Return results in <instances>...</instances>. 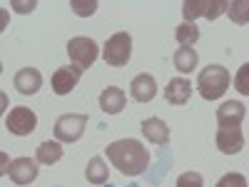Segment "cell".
<instances>
[{
    "label": "cell",
    "instance_id": "d4e9b609",
    "mask_svg": "<svg viewBox=\"0 0 249 187\" xmlns=\"http://www.w3.org/2000/svg\"><path fill=\"white\" fill-rule=\"evenodd\" d=\"M70 8H72L77 15H92V13L97 10V3H95V0H90V3H77V0H72Z\"/></svg>",
    "mask_w": 249,
    "mask_h": 187
},
{
    "label": "cell",
    "instance_id": "7a4b0ae2",
    "mask_svg": "<svg viewBox=\"0 0 249 187\" xmlns=\"http://www.w3.org/2000/svg\"><path fill=\"white\" fill-rule=\"evenodd\" d=\"M197 90L204 100H219L230 90V73L222 65H207L197 77Z\"/></svg>",
    "mask_w": 249,
    "mask_h": 187
},
{
    "label": "cell",
    "instance_id": "4fadbf2b",
    "mask_svg": "<svg viewBox=\"0 0 249 187\" xmlns=\"http://www.w3.org/2000/svg\"><path fill=\"white\" fill-rule=\"evenodd\" d=\"M217 148L224 155H237L244 148V135L242 128H219L217 130Z\"/></svg>",
    "mask_w": 249,
    "mask_h": 187
},
{
    "label": "cell",
    "instance_id": "7c38bea8",
    "mask_svg": "<svg viewBox=\"0 0 249 187\" xmlns=\"http://www.w3.org/2000/svg\"><path fill=\"white\" fill-rule=\"evenodd\" d=\"M192 82L187 80V77H172L167 82V88H164V100L170 102V105H187L192 97Z\"/></svg>",
    "mask_w": 249,
    "mask_h": 187
},
{
    "label": "cell",
    "instance_id": "ffe728a7",
    "mask_svg": "<svg viewBox=\"0 0 249 187\" xmlns=\"http://www.w3.org/2000/svg\"><path fill=\"white\" fill-rule=\"evenodd\" d=\"M175 37L182 48H192L197 40H199V28L195 23H179L175 30Z\"/></svg>",
    "mask_w": 249,
    "mask_h": 187
},
{
    "label": "cell",
    "instance_id": "3957f363",
    "mask_svg": "<svg viewBox=\"0 0 249 187\" xmlns=\"http://www.w3.org/2000/svg\"><path fill=\"white\" fill-rule=\"evenodd\" d=\"M132 57V37L130 33H115L107 37V43L102 45V60L110 68H124Z\"/></svg>",
    "mask_w": 249,
    "mask_h": 187
},
{
    "label": "cell",
    "instance_id": "8992f818",
    "mask_svg": "<svg viewBox=\"0 0 249 187\" xmlns=\"http://www.w3.org/2000/svg\"><path fill=\"white\" fill-rule=\"evenodd\" d=\"M68 55L72 60V65L88 70L92 62L97 60L100 48H97V43H95L92 37H72L70 43H68Z\"/></svg>",
    "mask_w": 249,
    "mask_h": 187
},
{
    "label": "cell",
    "instance_id": "484cf974",
    "mask_svg": "<svg viewBox=\"0 0 249 187\" xmlns=\"http://www.w3.org/2000/svg\"><path fill=\"white\" fill-rule=\"evenodd\" d=\"M35 5H37V3H33V0H30V3H13V8H15L18 13H33Z\"/></svg>",
    "mask_w": 249,
    "mask_h": 187
},
{
    "label": "cell",
    "instance_id": "30bf717a",
    "mask_svg": "<svg viewBox=\"0 0 249 187\" xmlns=\"http://www.w3.org/2000/svg\"><path fill=\"white\" fill-rule=\"evenodd\" d=\"M244 115H247V108L239 100H227L217 108V125L219 128H242Z\"/></svg>",
    "mask_w": 249,
    "mask_h": 187
},
{
    "label": "cell",
    "instance_id": "44dd1931",
    "mask_svg": "<svg viewBox=\"0 0 249 187\" xmlns=\"http://www.w3.org/2000/svg\"><path fill=\"white\" fill-rule=\"evenodd\" d=\"M227 15H230L232 23L247 25L249 23V0H232V3L227 5Z\"/></svg>",
    "mask_w": 249,
    "mask_h": 187
},
{
    "label": "cell",
    "instance_id": "cb8c5ba5",
    "mask_svg": "<svg viewBox=\"0 0 249 187\" xmlns=\"http://www.w3.org/2000/svg\"><path fill=\"white\" fill-rule=\"evenodd\" d=\"M234 88L242 93V95H249V62L239 68V73L234 75Z\"/></svg>",
    "mask_w": 249,
    "mask_h": 187
},
{
    "label": "cell",
    "instance_id": "ac0fdd59",
    "mask_svg": "<svg viewBox=\"0 0 249 187\" xmlns=\"http://www.w3.org/2000/svg\"><path fill=\"white\" fill-rule=\"evenodd\" d=\"M85 180L90 185H107L110 180V168L105 165V160L102 157H92L88 162V168H85Z\"/></svg>",
    "mask_w": 249,
    "mask_h": 187
},
{
    "label": "cell",
    "instance_id": "9a60e30c",
    "mask_svg": "<svg viewBox=\"0 0 249 187\" xmlns=\"http://www.w3.org/2000/svg\"><path fill=\"white\" fill-rule=\"evenodd\" d=\"M130 95L135 102H150L155 100L157 95V82L150 73H140L135 80H132V85H130Z\"/></svg>",
    "mask_w": 249,
    "mask_h": 187
},
{
    "label": "cell",
    "instance_id": "5b68a950",
    "mask_svg": "<svg viewBox=\"0 0 249 187\" xmlns=\"http://www.w3.org/2000/svg\"><path fill=\"white\" fill-rule=\"evenodd\" d=\"M227 0H187L182 3V15H184V23H195V18H207V20H214L222 13H227Z\"/></svg>",
    "mask_w": 249,
    "mask_h": 187
},
{
    "label": "cell",
    "instance_id": "8fae6325",
    "mask_svg": "<svg viewBox=\"0 0 249 187\" xmlns=\"http://www.w3.org/2000/svg\"><path fill=\"white\" fill-rule=\"evenodd\" d=\"M13 85L20 95H35L40 88H43V75H40L37 68H23L18 70L13 77Z\"/></svg>",
    "mask_w": 249,
    "mask_h": 187
},
{
    "label": "cell",
    "instance_id": "9c48e42d",
    "mask_svg": "<svg viewBox=\"0 0 249 187\" xmlns=\"http://www.w3.org/2000/svg\"><path fill=\"white\" fill-rule=\"evenodd\" d=\"M82 73H85V70L77 68V65L57 68V70L53 73V90H55V95H70V93L77 88Z\"/></svg>",
    "mask_w": 249,
    "mask_h": 187
},
{
    "label": "cell",
    "instance_id": "6da1fadb",
    "mask_svg": "<svg viewBox=\"0 0 249 187\" xmlns=\"http://www.w3.org/2000/svg\"><path fill=\"white\" fill-rule=\"evenodd\" d=\"M105 155H107V160L115 165V168L122 175H127V177L144 175L147 168H150V150L144 148L140 140H132V137L110 142L105 148Z\"/></svg>",
    "mask_w": 249,
    "mask_h": 187
},
{
    "label": "cell",
    "instance_id": "5bb4252c",
    "mask_svg": "<svg viewBox=\"0 0 249 187\" xmlns=\"http://www.w3.org/2000/svg\"><path fill=\"white\" fill-rule=\"evenodd\" d=\"M142 135L147 142L162 148V145L170 142V125L160 117H147V120H142Z\"/></svg>",
    "mask_w": 249,
    "mask_h": 187
},
{
    "label": "cell",
    "instance_id": "52a82bcc",
    "mask_svg": "<svg viewBox=\"0 0 249 187\" xmlns=\"http://www.w3.org/2000/svg\"><path fill=\"white\" fill-rule=\"evenodd\" d=\"M5 128L13 132V135H18V137H25V135H30V132H35V128H37V115L30 110V108H13L8 115H5Z\"/></svg>",
    "mask_w": 249,
    "mask_h": 187
},
{
    "label": "cell",
    "instance_id": "2e32d148",
    "mask_svg": "<svg viewBox=\"0 0 249 187\" xmlns=\"http://www.w3.org/2000/svg\"><path fill=\"white\" fill-rule=\"evenodd\" d=\"M100 110L102 112H107V115H117L124 110V105H127V95H124L117 85H110L100 93Z\"/></svg>",
    "mask_w": 249,
    "mask_h": 187
},
{
    "label": "cell",
    "instance_id": "603a6c76",
    "mask_svg": "<svg viewBox=\"0 0 249 187\" xmlns=\"http://www.w3.org/2000/svg\"><path fill=\"white\" fill-rule=\"evenodd\" d=\"M214 187H247V177L242 172H227Z\"/></svg>",
    "mask_w": 249,
    "mask_h": 187
},
{
    "label": "cell",
    "instance_id": "e0dca14e",
    "mask_svg": "<svg viewBox=\"0 0 249 187\" xmlns=\"http://www.w3.org/2000/svg\"><path fill=\"white\" fill-rule=\"evenodd\" d=\"M62 155H65V150H62V142H57V140H45V142L37 145L35 160H37L40 165H55V162L62 160Z\"/></svg>",
    "mask_w": 249,
    "mask_h": 187
},
{
    "label": "cell",
    "instance_id": "ba28073f",
    "mask_svg": "<svg viewBox=\"0 0 249 187\" xmlns=\"http://www.w3.org/2000/svg\"><path fill=\"white\" fill-rule=\"evenodd\" d=\"M37 165H40L37 160L18 157V160H13V162L8 165V175H10V180H13L15 185L25 187V185H30V182L37 180V175H40V168H37Z\"/></svg>",
    "mask_w": 249,
    "mask_h": 187
},
{
    "label": "cell",
    "instance_id": "7402d4cb",
    "mask_svg": "<svg viewBox=\"0 0 249 187\" xmlns=\"http://www.w3.org/2000/svg\"><path fill=\"white\" fill-rule=\"evenodd\" d=\"M175 187H204V177H202L199 172H195V170L182 172V175L177 177V185H175Z\"/></svg>",
    "mask_w": 249,
    "mask_h": 187
},
{
    "label": "cell",
    "instance_id": "d6986e66",
    "mask_svg": "<svg viewBox=\"0 0 249 187\" xmlns=\"http://www.w3.org/2000/svg\"><path fill=\"white\" fill-rule=\"evenodd\" d=\"M172 62H175V70H179V73H192V70L197 68V62H199V55H197L195 48H177Z\"/></svg>",
    "mask_w": 249,
    "mask_h": 187
},
{
    "label": "cell",
    "instance_id": "277c9868",
    "mask_svg": "<svg viewBox=\"0 0 249 187\" xmlns=\"http://www.w3.org/2000/svg\"><path fill=\"white\" fill-rule=\"evenodd\" d=\"M85 128H88V115L82 112H68V115H60L55 120V140L57 142H77L82 135H85Z\"/></svg>",
    "mask_w": 249,
    "mask_h": 187
}]
</instances>
